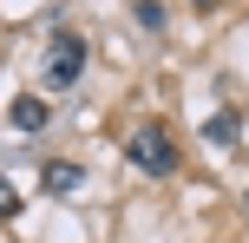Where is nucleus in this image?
Wrapping results in <instances>:
<instances>
[{
	"label": "nucleus",
	"mask_w": 249,
	"mask_h": 243,
	"mask_svg": "<svg viewBox=\"0 0 249 243\" xmlns=\"http://www.w3.org/2000/svg\"><path fill=\"white\" fill-rule=\"evenodd\" d=\"M124 158H131L144 178H171V171H177V145H171L164 125H138L131 138H124Z\"/></svg>",
	"instance_id": "nucleus-1"
},
{
	"label": "nucleus",
	"mask_w": 249,
	"mask_h": 243,
	"mask_svg": "<svg viewBox=\"0 0 249 243\" xmlns=\"http://www.w3.org/2000/svg\"><path fill=\"white\" fill-rule=\"evenodd\" d=\"M243 204H249V197H243Z\"/></svg>",
	"instance_id": "nucleus-8"
},
{
	"label": "nucleus",
	"mask_w": 249,
	"mask_h": 243,
	"mask_svg": "<svg viewBox=\"0 0 249 243\" xmlns=\"http://www.w3.org/2000/svg\"><path fill=\"white\" fill-rule=\"evenodd\" d=\"M236 138H243V118L236 112H216L210 125H203V145H236Z\"/></svg>",
	"instance_id": "nucleus-5"
},
{
	"label": "nucleus",
	"mask_w": 249,
	"mask_h": 243,
	"mask_svg": "<svg viewBox=\"0 0 249 243\" xmlns=\"http://www.w3.org/2000/svg\"><path fill=\"white\" fill-rule=\"evenodd\" d=\"M13 210H20V191H13V184H7V178H0V224H7V217H13Z\"/></svg>",
	"instance_id": "nucleus-6"
},
{
	"label": "nucleus",
	"mask_w": 249,
	"mask_h": 243,
	"mask_svg": "<svg viewBox=\"0 0 249 243\" xmlns=\"http://www.w3.org/2000/svg\"><path fill=\"white\" fill-rule=\"evenodd\" d=\"M7 125L20 131V138H33V131L53 125V105H46V99H13V105H7Z\"/></svg>",
	"instance_id": "nucleus-3"
},
{
	"label": "nucleus",
	"mask_w": 249,
	"mask_h": 243,
	"mask_svg": "<svg viewBox=\"0 0 249 243\" xmlns=\"http://www.w3.org/2000/svg\"><path fill=\"white\" fill-rule=\"evenodd\" d=\"M79 184H86V171H79L72 158H53V165H46V191H53V197H72Z\"/></svg>",
	"instance_id": "nucleus-4"
},
{
	"label": "nucleus",
	"mask_w": 249,
	"mask_h": 243,
	"mask_svg": "<svg viewBox=\"0 0 249 243\" xmlns=\"http://www.w3.org/2000/svg\"><path fill=\"white\" fill-rule=\"evenodd\" d=\"M197 7H216V0H197Z\"/></svg>",
	"instance_id": "nucleus-7"
},
{
	"label": "nucleus",
	"mask_w": 249,
	"mask_h": 243,
	"mask_svg": "<svg viewBox=\"0 0 249 243\" xmlns=\"http://www.w3.org/2000/svg\"><path fill=\"white\" fill-rule=\"evenodd\" d=\"M86 59H92V46H86L79 33H53V39H46V86H53V92H72L79 73H86Z\"/></svg>",
	"instance_id": "nucleus-2"
}]
</instances>
